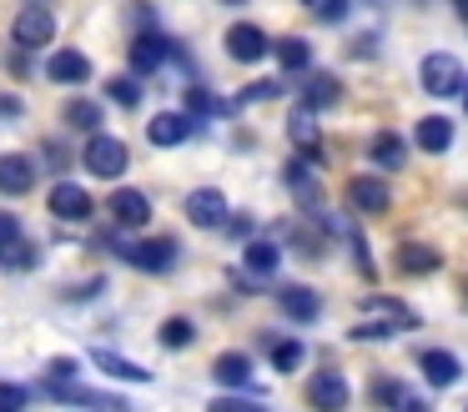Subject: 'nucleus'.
I'll return each instance as SVG.
<instances>
[{
  "mask_svg": "<svg viewBox=\"0 0 468 412\" xmlns=\"http://www.w3.org/2000/svg\"><path fill=\"white\" fill-rule=\"evenodd\" d=\"M176 241L172 237H156V241H122L116 247V257L126 261V267H136V271H172L176 267Z\"/></svg>",
  "mask_w": 468,
  "mask_h": 412,
  "instance_id": "obj_3",
  "label": "nucleus"
},
{
  "mask_svg": "<svg viewBox=\"0 0 468 412\" xmlns=\"http://www.w3.org/2000/svg\"><path fill=\"white\" fill-rule=\"evenodd\" d=\"M277 60H282V70H307L313 66V46L303 36H287V40H277Z\"/></svg>",
  "mask_w": 468,
  "mask_h": 412,
  "instance_id": "obj_26",
  "label": "nucleus"
},
{
  "mask_svg": "<svg viewBox=\"0 0 468 412\" xmlns=\"http://www.w3.org/2000/svg\"><path fill=\"white\" fill-rule=\"evenodd\" d=\"M317 10V20H343L347 16V0H307Z\"/></svg>",
  "mask_w": 468,
  "mask_h": 412,
  "instance_id": "obj_36",
  "label": "nucleus"
},
{
  "mask_svg": "<svg viewBox=\"0 0 468 412\" xmlns=\"http://www.w3.org/2000/svg\"><path fill=\"white\" fill-rule=\"evenodd\" d=\"M367 156H373V166H383V171H398V166H403V156H408V146L393 136V131H378V136L367 141Z\"/></svg>",
  "mask_w": 468,
  "mask_h": 412,
  "instance_id": "obj_22",
  "label": "nucleus"
},
{
  "mask_svg": "<svg viewBox=\"0 0 468 412\" xmlns=\"http://www.w3.org/2000/svg\"><path fill=\"white\" fill-rule=\"evenodd\" d=\"M222 5H247V0H222Z\"/></svg>",
  "mask_w": 468,
  "mask_h": 412,
  "instance_id": "obj_45",
  "label": "nucleus"
},
{
  "mask_svg": "<svg viewBox=\"0 0 468 412\" xmlns=\"http://www.w3.org/2000/svg\"><path fill=\"white\" fill-rule=\"evenodd\" d=\"M347 201H353L363 217H383V211L393 206V191H388V181H378V176H353L347 181Z\"/></svg>",
  "mask_w": 468,
  "mask_h": 412,
  "instance_id": "obj_6",
  "label": "nucleus"
},
{
  "mask_svg": "<svg viewBox=\"0 0 468 412\" xmlns=\"http://www.w3.org/2000/svg\"><path fill=\"white\" fill-rule=\"evenodd\" d=\"M36 247L31 241H11V247H0V271H31L36 267Z\"/></svg>",
  "mask_w": 468,
  "mask_h": 412,
  "instance_id": "obj_27",
  "label": "nucleus"
},
{
  "mask_svg": "<svg viewBox=\"0 0 468 412\" xmlns=\"http://www.w3.org/2000/svg\"><path fill=\"white\" fill-rule=\"evenodd\" d=\"M303 106H313V111L337 106V76H307V86H303Z\"/></svg>",
  "mask_w": 468,
  "mask_h": 412,
  "instance_id": "obj_25",
  "label": "nucleus"
},
{
  "mask_svg": "<svg viewBox=\"0 0 468 412\" xmlns=\"http://www.w3.org/2000/svg\"><path fill=\"white\" fill-rule=\"evenodd\" d=\"M418 80H423L428 96H458V90H463V66H458V56H448V50H428V56L418 60Z\"/></svg>",
  "mask_w": 468,
  "mask_h": 412,
  "instance_id": "obj_2",
  "label": "nucleus"
},
{
  "mask_svg": "<svg viewBox=\"0 0 468 412\" xmlns=\"http://www.w3.org/2000/svg\"><path fill=\"white\" fill-rule=\"evenodd\" d=\"M11 241H21V221L11 211H0V247H11Z\"/></svg>",
  "mask_w": 468,
  "mask_h": 412,
  "instance_id": "obj_37",
  "label": "nucleus"
},
{
  "mask_svg": "<svg viewBox=\"0 0 468 412\" xmlns=\"http://www.w3.org/2000/svg\"><path fill=\"white\" fill-rule=\"evenodd\" d=\"M287 181H292V191L307 201V206H317V181L307 176V166H303V161H292V166H287Z\"/></svg>",
  "mask_w": 468,
  "mask_h": 412,
  "instance_id": "obj_33",
  "label": "nucleus"
},
{
  "mask_svg": "<svg viewBox=\"0 0 468 412\" xmlns=\"http://www.w3.org/2000/svg\"><path fill=\"white\" fill-rule=\"evenodd\" d=\"M36 186V166L31 156H0V196H26Z\"/></svg>",
  "mask_w": 468,
  "mask_h": 412,
  "instance_id": "obj_12",
  "label": "nucleus"
},
{
  "mask_svg": "<svg viewBox=\"0 0 468 412\" xmlns=\"http://www.w3.org/2000/svg\"><path fill=\"white\" fill-rule=\"evenodd\" d=\"M11 36H16V46H26V50H41L46 40L56 36V16H51L46 5H31V10H21V16H16Z\"/></svg>",
  "mask_w": 468,
  "mask_h": 412,
  "instance_id": "obj_4",
  "label": "nucleus"
},
{
  "mask_svg": "<svg viewBox=\"0 0 468 412\" xmlns=\"http://www.w3.org/2000/svg\"><path fill=\"white\" fill-rule=\"evenodd\" d=\"M222 227L232 231V237H247V231H252V217H227Z\"/></svg>",
  "mask_w": 468,
  "mask_h": 412,
  "instance_id": "obj_41",
  "label": "nucleus"
},
{
  "mask_svg": "<svg viewBox=\"0 0 468 412\" xmlns=\"http://www.w3.org/2000/svg\"><path fill=\"white\" fill-rule=\"evenodd\" d=\"M287 136L297 141V146L307 151V156H317V121H313V106H297L292 121H287Z\"/></svg>",
  "mask_w": 468,
  "mask_h": 412,
  "instance_id": "obj_24",
  "label": "nucleus"
},
{
  "mask_svg": "<svg viewBox=\"0 0 468 412\" xmlns=\"http://www.w3.org/2000/svg\"><path fill=\"white\" fill-rule=\"evenodd\" d=\"M212 377L222 382V387H247V382H252V357H247V352H222V357L212 362Z\"/></svg>",
  "mask_w": 468,
  "mask_h": 412,
  "instance_id": "obj_19",
  "label": "nucleus"
},
{
  "mask_svg": "<svg viewBox=\"0 0 468 412\" xmlns=\"http://www.w3.org/2000/svg\"><path fill=\"white\" fill-rule=\"evenodd\" d=\"M91 362L106 372V377H116V382H152V372L142 367V362H126V357H116V352H91Z\"/></svg>",
  "mask_w": 468,
  "mask_h": 412,
  "instance_id": "obj_20",
  "label": "nucleus"
},
{
  "mask_svg": "<svg viewBox=\"0 0 468 412\" xmlns=\"http://www.w3.org/2000/svg\"><path fill=\"white\" fill-rule=\"evenodd\" d=\"M46 397H51V402H76V407H122V402H116V397H106V392H91V387H71V377H51V382H46Z\"/></svg>",
  "mask_w": 468,
  "mask_h": 412,
  "instance_id": "obj_14",
  "label": "nucleus"
},
{
  "mask_svg": "<svg viewBox=\"0 0 468 412\" xmlns=\"http://www.w3.org/2000/svg\"><path fill=\"white\" fill-rule=\"evenodd\" d=\"M46 377H76V357H51V362H46Z\"/></svg>",
  "mask_w": 468,
  "mask_h": 412,
  "instance_id": "obj_39",
  "label": "nucleus"
},
{
  "mask_svg": "<svg viewBox=\"0 0 468 412\" xmlns=\"http://www.w3.org/2000/svg\"><path fill=\"white\" fill-rule=\"evenodd\" d=\"M458 96H463V106H468V80H463V90H458Z\"/></svg>",
  "mask_w": 468,
  "mask_h": 412,
  "instance_id": "obj_44",
  "label": "nucleus"
},
{
  "mask_svg": "<svg viewBox=\"0 0 468 412\" xmlns=\"http://www.w3.org/2000/svg\"><path fill=\"white\" fill-rule=\"evenodd\" d=\"M347 377H337V372H317V377H307V402L313 407H347Z\"/></svg>",
  "mask_w": 468,
  "mask_h": 412,
  "instance_id": "obj_13",
  "label": "nucleus"
},
{
  "mask_svg": "<svg viewBox=\"0 0 468 412\" xmlns=\"http://www.w3.org/2000/svg\"><path fill=\"white\" fill-rule=\"evenodd\" d=\"M197 342V327L186 317H166L162 322V347H172V352H182V347H192Z\"/></svg>",
  "mask_w": 468,
  "mask_h": 412,
  "instance_id": "obj_28",
  "label": "nucleus"
},
{
  "mask_svg": "<svg viewBox=\"0 0 468 412\" xmlns=\"http://www.w3.org/2000/svg\"><path fill=\"white\" fill-rule=\"evenodd\" d=\"M26 397H31L26 387H5V382H0V407H26Z\"/></svg>",
  "mask_w": 468,
  "mask_h": 412,
  "instance_id": "obj_40",
  "label": "nucleus"
},
{
  "mask_svg": "<svg viewBox=\"0 0 468 412\" xmlns=\"http://www.w3.org/2000/svg\"><path fill=\"white\" fill-rule=\"evenodd\" d=\"M112 217H116V227H146V221H152V201H146V191L122 186L112 196Z\"/></svg>",
  "mask_w": 468,
  "mask_h": 412,
  "instance_id": "obj_11",
  "label": "nucleus"
},
{
  "mask_svg": "<svg viewBox=\"0 0 468 412\" xmlns=\"http://www.w3.org/2000/svg\"><path fill=\"white\" fill-rule=\"evenodd\" d=\"M418 367H423L428 387H453L458 372H463V367H458V357H453V352H443V347H428L423 357H418Z\"/></svg>",
  "mask_w": 468,
  "mask_h": 412,
  "instance_id": "obj_15",
  "label": "nucleus"
},
{
  "mask_svg": "<svg viewBox=\"0 0 468 412\" xmlns=\"http://www.w3.org/2000/svg\"><path fill=\"white\" fill-rule=\"evenodd\" d=\"M398 267H403L408 277H428V271L443 267V257H438L433 247H423V241H408V247L398 251Z\"/></svg>",
  "mask_w": 468,
  "mask_h": 412,
  "instance_id": "obj_21",
  "label": "nucleus"
},
{
  "mask_svg": "<svg viewBox=\"0 0 468 412\" xmlns=\"http://www.w3.org/2000/svg\"><path fill=\"white\" fill-rule=\"evenodd\" d=\"M267 30L262 26H247V20H237V26H227V56L232 60H247V66H252V60H262L267 56Z\"/></svg>",
  "mask_w": 468,
  "mask_h": 412,
  "instance_id": "obj_7",
  "label": "nucleus"
},
{
  "mask_svg": "<svg viewBox=\"0 0 468 412\" xmlns=\"http://www.w3.org/2000/svg\"><path fill=\"white\" fill-rule=\"evenodd\" d=\"M106 96H112L116 106L132 111L136 100H142V80H132V76H112V80H106Z\"/></svg>",
  "mask_w": 468,
  "mask_h": 412,
  "instance_id": "obj_31",
  "label": "nucleus"
},
{
  "mask_svg": "<svg viewBox=\"0 0 468 412\" xmlns=\"http://www.w3.org/2000/svg\"><path fill=\"white\" fill-rule=\"evenodd\" d=\"M463 307H468V281H463Z\"/></svg>",
  "mask_w": 468,
  "mask_h": 412,
  "instance_id": "obj_46",
  "label": "nucleus"
},
{
  "mask_svg": "<svg viewBox=\"0 0 468 412\" xmlns=\"http://www.w3.org/2000/svg\"><path fill=\"white\" fill-rule=\"evenodd\" d=\"M453 5H458V16H463V20H468V0H453Z\"/></svg>",
  "mask_w": 468,
  "mask_h": 412,
  "instance_id": "obj_43",
  "label": "nucleus"
},
{
  "mask_svg": "<svg viewBox=\"0 0 468 412\" xmlns=\"http://www.w3.org/2000/svg\"><path fill=\"white\" fill-rule=\"evenodd\" d=\"M277 307H282L292 322H317L323 301H317V291H313V287H282V291H277Z\"/></svg>",
  "mask_w": 468,
  "mask_h": 412,
  "instance_id": "obj_17",
  "label": "nucleus"
},
{
  "mask_svg": "<svg viewBox=\"0 0 468 412\" xmlns=\"http://www.w3.org/2000/svg\"><path fill=\"white\" fill-rule=\"evenodd\" d=\"M297 362H303V342H272V367L277 372H297Z\"/></svg>",
  "mask_w": 468,
  "mask_h": 412,
  "instance_id": "obj_32",
  "label": "nucleus"
},
{
  "mask_svg": "<svg viewBox=\"0 0 468 412\" xmlns=\"http://www.w3.org/2000/svg\"><path fill=\"white\" fill-rule=\"evenodd\" d=\"M242 261H247V271H252V277H272L277 261H282V251H277V241H247Z\"/></svg>",
  "mask_w": 468,
  "mask_h": 412,
  "instance_id": "obj_23",
  "label": "nucleus"
},
{
  "mask_svg": "<svg viewBox=\"0 0 468 412\" xmlns=\"http://www.w3.org/2000/svg\"><path fill=\"white\" fill-rule=\"evenodd\" d=\"M186 111H192V121H207V116H222V111H232V106H222L212 90L192 86V90H186Z\"/></svg>",
  "mask_w": 468,
  "mask_h": 412,
  "instance_id": "obj_30",
  "label": "nucleus"
},
{
  "mask_svg": "<svg viewBox=\"0 0 468 412\" xmlns=\"http://www.w3.org/2000/svg\"><path fill=\"white\" fill-rule=\"evenodd\" d=\"M272 96H282V86L277 80H257V86H247L242 100H272Z\"/></svg>",
  "mask_w": 468,
  "mask_h": 412,
  "instance_id": "obj_38",
  "label": "nucleus"
},
{
  "mask_svg": "<svg viewBox=\"0 0 468 412\" xmlns=\"http://www.w3.org/2000/svg\"><path fill=\"white\" fill-rule=\"evenodd\" d=\"M166 56H182V50H176L166 36H152V30H146V36H136V40H132V66L142 70V76H146V70H156Z\"/></svg>",
  "mask_w": 468,
  "mask_h": 412,
  "instance_id": "obj_16",
  "label": "nucleus"
},
{
  "mask_svg": "<svg viewBox=\"0 0 468 412\" xmlns=\"http://www.w3.org/2000/svg\"><path fill=\"white\" fill-rule=\"evenodd\" d=\"M0 116H21V100H16V96H0Z\"/></svg>",
  "mask_w": 468,
  "mask_h": 412,
  "instance_id": "obj_42",
  "label": "nucleus"
},
{
  "mask_svg": "<svg viewBox=\"0 0 468 412\" xmlns=\"http://www.w3.org/2000/svg\"><path fill=\"white\" fill-rule=\"evenodd\" d=\"M186 221H192V227H222L227 221V196L217 186H197L192 196H186Z\"/></svg>",
  "mask_w": 468,
  "mask_h": 412,
  "instance_id": "obj_8",
  "label": "nucleus"
},
{
  "mask_svg": "<svg viewBox=\"0 0 468 412\" xmlns=\"http://www.w3.org/2000/svg\"><path fill=\"white\" fill-rule=\"evenodd\" d=\"M91 211H96V201H91V191H86V186H76V181H56V186H51V217L91 221Z\"/></svg>",
  "mask_w": 468,
  "mask_h": 412,
  "instance_id": "obj_5",
  "label": "nucleus"
},
{
  "mask_svg": "<svg viewBox=\"0 0 468 412\" xmlns=\"http://www.w3.org/2000/svg\"><path fill=\"white\" fill-rule=\"evenodd\" d=\"M46 76H51L56 86H86V80H91V60H86V50H56V56L46 60Z\"/></svg>",
  "mask_w": 468,
  "mask_h": 412,
  "instance_id": "obj_9",
  "label": "nucleus"
},
{
  "mask_svg": "<svg viewBox=\"0 0 468 412\" xmlns=\"http://www.w3.org/2000/svg\"><path fill=\"white\" fill-rule=\"evenodd\" d=\"M81 161H86V171H91V176L116 181L126 166H132V151H126V141H116V136H106V131H96V136L81 146Z\"/></svg>",
  "mask_w": 468,
  "mask_h": 412,
  "instance_id": "obj_1",
  "label": "nucleus"
},
{
  "mask_svg": "<svg viewBox=\"0 0 468 412\" xmlns=\"http://www.w3.org/2000/svg\"><path fill=\"white\" fill-rule=\"evenodd\" d=\"M373 402H408V407H413L408 387H398V382H373Z\"/></svg>",
  "mask_w": 468,
  "mask_h": 412,
  "instance_id": "obj_35",
  "label": "nucleus"
},
{
  "mask_svg": "<svg viewBox=\"0 0 468 412\" xmlns=\"http://www.w3.org/2000/svg\"><path fill=\"white\" fill-rule=\"evenodd\" d=\"M197 121L182 116V111H162V116H152V126H146V136H152V146H182V141H192Z\"/></svg>",
  "mask_w": 468,
  "mask_h": 412,
  "instance_id": "obj_10",
  "label": "nucleus"
},
{
  "mask_svg": "<svg viewBox=\"0 0 468 412\" xmlns=\"http://www.w3.org/2000/svg\"><path fill=\"white\" fill-rule=\"evenodd\" d=\"M66 126L101 131V106H96V100H71V106H66Z\"/></svg>",
  "mask_w": 468,
  "mask_h": 412,
  "instance_id": "obj_29",
  "label": "nucleus"
},
{
  "mask_svg": "<svg viewBox=\"0 0 468 412\" xmlns=\"http://www.w3.org/2000/svg\"><path fill=\"white\" fill-rule=\"evenodd\" d=\"M398 327H403L398 317H388V322H363V327H353V337H357V342H383V337H398Z\"/></svg>",
  "mask_w": 468,
  "mask_h": 412,
  "instance_id": "obj_34",
  "label": "nucleus"
},
{
  "mask_svg": "<svg viewBox=\"0 0 468 412\" xmlns=\"http://www.w3.org/2000/svg\"><path fill=\"white\" fill-rule=\"evenodd\" d=\"M413 131H418V146H423L428 156H443V151L453 146V121L448 116H423Z\"/></svg>",
  "mask_w": 468,
  "mask_h": 412,
  "instance_id": "obj_18",
  "label": "nucleus"
}]
</instances>
